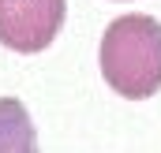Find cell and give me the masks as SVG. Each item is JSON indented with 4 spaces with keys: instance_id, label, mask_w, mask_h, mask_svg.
<instances>
[{
    "instance_id": "6da1fadb",
    "label": "cell",
    "mask_w": 161,
    "mask_h": 153,
    "mask_svg": "<svg viewBox=\"0 0 161 153\" xmlns=\"http://www.w3.org/2000/svg\"><path fill=\"white\" fill-rule=\"evenodd\" d=\"M101 78L127 101H146L161 90V23L131 11L105 26L97 45Z\"/></svg>"
},
{
    "instance_id": "7a4b0ae2",
    "label": "cell",
    "mask_w": 161,
    "mask_h": 153,
    "mask_svg": "<svg viewBox=\"0 0 161 153\" xmlns=\"http://www.w3.org/2000/svg\"><path fill=\"white\" fill-rule=\"evenodd\" d=\"M68 15V0H0V45L11 52L49 49Z\"/></svg>"
},
{
    "instance_id": "3957f363",
    "label": "cell",
    "mask_w": 161,
    "mask_h": 153,
    "mask_svg": "<svg viewBox=\"0 0 161 153\" xmlns=\"http://www.w3.org/2000/svg\"><path fill=\"white\" fill-rule=\"evenodd\" d=\"M0 153H38V131L19 97H0Z\"/></svg>"
}]
</instances>
